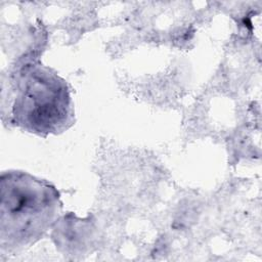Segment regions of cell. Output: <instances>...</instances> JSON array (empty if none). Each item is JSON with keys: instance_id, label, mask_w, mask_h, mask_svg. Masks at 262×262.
Masks as SVG:
<instances>
[{"instance_id": "1", "label": "cell", "mask_w": 262, "mask_h": 262, "mask_svg": "<svg viewBox=\"0 0 262 262\" xmlns=\"http://www.w3.org/2000/svg\"><path fill=\"white\" fill-rule=\"evenodd\" d=\"M0 237L9 250L29 247L40 239L61 213L60 195L50 182L21 171L1 175Z\"/></svg>"}, {"instance_id": "2", "label": "cell", "mask_w": 262, "mask_h": 262, "mask_svg": "<svg viewBox=\"0 0 262 262\" xmlns=\"http://www.w3.org/2000/svg\"><path fill=\"white\" fill-rule=\"evenodd\" d=\"M11 116L18 127L38 135L68 129L74 105L66 81L42 64L25 67L14 82Z\"/></svg>"}]
</instances>
